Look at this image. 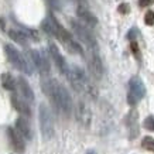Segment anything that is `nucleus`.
Returning a JSON list of instances; mask_svg holds the SVG:
<instances>
[{"label":"nucleus","mask_w":154,"mask_h":154,"mask_svg":"<svg viewBox=\"0 0 154 154\" xmlns=\"http://www.w3.org/2000/svg\"><path fill=\"white\" fill-rule=\"evenodd\" d=\"M66 76H68V79H69L71 86H72L76 92L86 94L89 98H92V99L98 98V89L88 79V76H86V74L84 72L82 68H79V66H76V65L71 66L69 71H68V74H66Z\"/></svg>","instance_id":"nucleus-2"},{"label":"nucleus","mask_w":154,"mask_h":154,"mask_svg":"<svg viewBox=\"0 0 154 154\" xmlns=\"http://www.w3.org/2000/svg\"><path fill=\"white\" fill-rule=\"evenodd\" d=\"M151 5V0H139V6L140 7H147Z\"/></svg>","instance_id":"nucleus-25"},{"label":"nucleus","mask_w":154,"mask_h":154,"mask_svg":"<svg viewBox=\"0 0 154 154\" xmlns=\"http://www.w3.org/2000/svg\"><path fill=\"white\" fill-rule=\"evenodd\" d=\"M16 130L23 136L24 140H30V139L33 137V131H31L30 123H28V120L24 116L19 117V119L16 120Z\"/></svg>","instance_id":"nucleus-13"},{"label":"nucleus","mask_w":154,"mask_h":154,"mask_svg":"<svg viewBox=\"0 0 154 154\" xmlns=\"http://www.w3.org/2000/svg\"><path fill=\"white\" fill-rule=\"evenodd\" d=\"M38 117H40V129H41V134L45 140H50L54 137L55 129H54V119L50 112L47 105H40L38 109Z\"/></svg>","instance_id":"nucleus-5"},{"label":"nucleus","mask_w":154,"mask_h":154,"mask_svg":"<svg viewBox=\"0 0 154 154\" xmlns=\"http://www.w3.org/2000/svg\"><path fill=\"white\" fill-rule=\"evenodd\" d=\"M10 99H11V105H13V107H14V109H16V110H17L19 113H21L23 116H27V117L31 115L30 106H28L26 102H23V100H21V99H20L16 94L11 95V98H10Z\"/></svg>","instance_id":"nucleus-15"},{"label":"nucleus","mask_w":154,"mask_h":154,"mask_svg":"<svg viewBox=\"0 0 154 154\" xmlns=\"http://www.w3.org/2000/svg\"><path fill=\"white\" fill-rule=\"evenodd\" d=\"M30 57H31V61H33L34 66L40 71V74L42 75H48L50 74V61H48L45 52L42 51H38V50H31L30 51Z\"/></svg>","instance_id":"nucleus-8"},{"label":"nucleus","mask_w":154,"mask_h":154,"mask_svg":"<svg viewBox=\"0 0 154 154\" xmlns=\"http://www.w3.org/2000/svg\"><path fill=\"white\" fill-rule=\"evenodd\" d=\"M5 51H6V55H7L9 61H10V64H11L16 69L21 71V72H24V74H27V75L33 74V68H31V65L28 64V61L24 58L23 54H21L16 47L10 45V44H6Z\"/></svg>","instance_id":"nucleus-4"},{"label":"nucleus","mask_w":154,"mask_h":154,"mask_svg":"<svg viewBox=\"0 0 154 154\" xmlns=\"http://www.w3.org/2000/svg\"><path fill=\"white\" fill-rule=\"evenodd\" d=\"M144 129L150 131H154V116H147L144 119V123H143Z\"/></svg>","instance_id":"nucleus-20"},{"label":"nucleus","mask_w":154,"mask_h":154,"mask_svg":"<svg viewBox=\"0 0 154 154\" xmlns=\"http://www.w3.org/2000/svg\"><path fill=\"white\" fill-rule=\"evenodd\" d=\"M134 33H137V30H136V28H131L130 31H129V33H127V38H129V40H131V41H134Z\"/></svg>","instance_id":"nucleus-24"},{"label":"nucleus","mask_w":154,"mask_h":154,"mask_svg":"<svg viewBox=\"0 0 154 154\" xmlns=\"http://www.w3.org/2000/svg\"><path fill=\"white\" fill-rule=\"evenodd\" d=\"M144 23L147 24V26H154V11L149 10V11L146 13V16H144Z\"/></svg>","instance_id":"nucleus-21"},{"label":"nucleus","mask_w":154,"mask_h":154,"mask_svg":"<svg viewBox=\"0 0 154 154\" xmlns=\"http://www.w3.org/2000/svg\"><path fill=\"white\" fill-rule=\"evenodd\" d=\"M117 10H119V13H122V14H127L129 10H130V7H129V5H126V3H122V5L117 7Z\"/></svg>","instance_id":"nucleus-23"},{"label":"nucleus","mask_w":154,"mask_h":154,"mask_svg":"<svg viewBox=\"0 0 154 154\" xmlns=\"http://www.w3.org/2000/svg\"><path fill=\"white\" fill-rule=\"evenodd\" d=\"M75 116H76V120L82 127L88 129L92 123V112L91 109L84 100H79L76 103V107H75Z\"/></svg>","instance_id":"nucleus-7"},{"label":"nucleus","mask_w":154,"mask_h":154,"mask_svg":"<svg viewBox=\"0 0 154 154\" xmlns=\"http://www.w3.org/2000/svg\"><path fill=\"white\" fill-rule=\"evenodd\" d=\"M141 147L147 151H153L154 153V139L150 136H146L144 139L141 140Z\"/></svg>","instance_id":"nucleus-19"},{"label":"nucleus","mask_w":154,"mask_h":154,"mask_svg":"<svg viewBox=\"0 0 154 154\" xmlns=\"http://www.w3.org/2000/svg\"><path fill=\"white\" fill-rule=\"evenodd\" d=\"M76 16L81 20V23L85 24L86 27H95L98 24V17L95 16L86 6H78L76 7Z\"/></svg>","instance_id":"nucleus-11"},{"label":"nucleus","mask_w":154,"mask_h":154,"mask_svg":"<svg viewBox=\"0 0 154 154\" xmlns=\"http://www.w3.org/2000/svg\"><path fill=\"white\" fill-rule=\"evenodd\" d=\"M42 91L51 99L57 110L69 116L72 112V98L64 85H61L55 79H45L42 81Z\"/></svg>","instance_id":"nucleus-1"},{"label":"nucleus","mask_w":154,"mask_h":154,"mask_svg":"<svg viewBox=\"0 0 154 154\" xmlns=\"http://www.w3.org/2000/svg\"><path fill=\"white\" fill-rule=\"evenodd\" d=\"M127 127H129V134L130 139H134L139 134V125H137V112L130 110L127 115Z\"/></svg>","instance_id":"nucleus-16"},{"label":"nucleus","mask_w":154,"mask_h":154,"mask_svg":"<svg viewBox=\"0 0 154 154\" xmlns=\"http://www.w3.org/2000/svg\"><path fill=\"white\" fill-rule=\"evenodd\" d=\"M0 81H2V85H3V88H5V89L11 91V92H14V91H16V82H14V78L9 74V72L2 74Z\"/></svg>","instance_id":"nucleus-18"},{"label":"nucleus","mask_w":154,"mask_h":154,"mask_svg":"<svg viewBox=\"0 0 154 154\" xmlns=\"http://www.w3.org/2000/svg\"><path fill=\"white\" fill-rule=\"evenodd\" d=\"M48 51H50V55H51V58L54 60V62H55V65H57V68H58V71H60L61 74H64V75L68 74V71H69L68 64H66L65 58H64V57H62V54H61L60 48L57 47V44L50 42V44H48Z\"/></svg>","instance_id":"nucleus-9"},{"label":"nucleus","mask_w":154,"mask_h":154,"mask_svg":"<svg viewBox=\"0 0 154 154\" xmlns=\"http://www.w3.org/2000/svg\"><path fill=\"white\" fill-rule=\"evenodd\" d=\"M89 58H88V65L89 69L92 72L96 79H100L103 76V62L102 58L99 55V51H89Z\"/></svg>","instance_id":"nucleus-10"},{"label":"nucleus","mask_w":154,"mask_h":154,"mask_svg":"<svg viewBox=\"0 0 154 154\" xmlns=\"http://www.w3.org/2000/svg\"><path fill=\"white\" fill-rule=\"evenodd\" d=\"M9 37L13 40V41L19 42L21 45H27L28 44V34H26L21 30H10L9 31ZM33 37V35H31Z\"/></svg>","instance_id":"nucleus-17"},{"label":"nucleus","mask_w":154,"mask_h":154,"mask_svg":"<svg viewBox=\"0 0 154 154\" xmlns=\"http://www.w3.org/2000/svg\"><path fill=\"white\" fill-rule=\"evenodd\" d=\"M69 24L74 34L88 47L89 51H99L96 38L92 35V33L89 31V28L85 24H82L81 21H76V20H69Z\"/></svg>","instance_id":"nucleus-3"},{"label":"nucleus","mask_w":154,"mask_h":154,"mask_svg":"<svg viewBox=\"0 0 154 154\" xmlns=\"http://www.w3.org/2000/svg\"><path fill=\"white\" fill-rule=\"evenodd\" d=\"M17 82H19V89H20V92H21V96L24 98V100L33 102L34 92H33V89H31V86H30V84L24 79L23 76H20L19 79H17Z\"/></svg>","instance_id":"nucleus-14"},{"label":"nucleus","mask_w":154,"mask_h":154,"mask_svg":"<svg viewBox=\"0 0 154 154\" xmlns=\"http://www.w3.org/2000/svg\"><path fill=\"white\" fill-rule=\"evenodd\" d=\"M7 134H9V140L11 147L14 149L16 153H23L26 150V143H24V137L20 134L19 131L13 129V127H9L7 129Z\"/></svg>","instance_id":"nucleus-12"},{"label":"nucleus","mask_w":154,"mask_h":154,"mask_svg":"<svg viewBox=\"0 0 154 154\" xmlns=\"http://www.w3.org/2000/svg\"><path fill=\"white\" fill-rule=\"evenodd\" d=\"M146 96V86L139 76H133L129 81V92H127V103L136 106Z\"/></svg>","instance_id":"nucleus-6"},{"label":"nucleus","mask_w":154,"mask_h":154,"mask_svg":"<svg viewBox=\"0 0 154 154\" xmlns=\"http://www.w3.org/2000/svg\"><path fill=\"white\" fill-rule=\"evenodd\" d=\"M130 48H131V51H133V54H134L136 58H139L140 60V51H139V44L136 41H131L130 42Z\"/></svg>","instance_id":"nucleus-22"}]
</instances>
